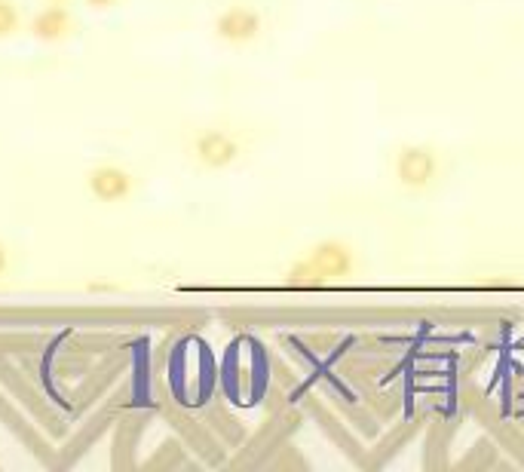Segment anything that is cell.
I'll list each match as a JSON object with an SVG mask.
<instances>
[{
	"instance_id": "30bf717a",
	"label": "cell",
	"mask_w": 524,
	"mask_h": 472,
	"mask_svg": "<svg viewBox=\"0 0 524 472\" xmlns=\"http://www.w3.org/2000/svg\"><path fill=\"white\" fill-rule=\"evenodd\" d=\"M114 4H117V0H86V7H92V10H108Z\"/></svg>"
},
{
	"instance_id": "9c48e42d",
	"label": "cell",
	"mask_w": 524,
	"mask_h": 472,
	"mask_svg": "<svg viewBox=\"0 0 524 472\" xmlns=\"http://www.w3.org/2000/svg\"><path fill=\"white\" fill-rule=\"evenodd\" d=\"M10 270V252H7V246L0 243V276H4Z\"/></svg>"
},
{
	"instance_id": "3957f363",
	"label": "cell",
	"mask_w": 524,
	"mask_h": 472,
	"mask_svg": "<svg viewBox=\"0 0 524 472\" xmlns=\"http://www.w3.org/2000/svg\"><path fill=\"white\" fill-rule=\"evenodd\" d=\"M86 187H89V194L99 200V203H123V200L132 197L135 178L123 166L105 163V166H95L89 172Z\"/></svg>"
},
{
	"instance_id": "ba28073f",
	"label": "cell",
	"mask_w": 524,
	"mask_h": 472,
	"mask_svg": "<svg viewBox=\"0 0 524 472\" xmlns=\"http://www.w3.org/2000/svg\"><path fill=\"white\" fill-rule=\"evenodd\" d=\"M289 282H292V286H319L322 276L316 273V267H313L310 258H307V261H301V264H295V267L289 270Z\"/></svg>"
},
{
	"instance_id": "277c9868",
	"label": "cell",
	"mask_w": 524,
	"mask_h": 472,
	"mask_svg": "<svg viewBox=\"0 0 524 472\" xmlns=\"http://www.w3.org/2000/svg\"><path fill=\"white\" fill-rule=\"evenodd\" d=\"M261 28H264L261 16L255 10H249V7H230V10H224L215 19V34L224 43H233V46L252 43L261 34Z\"/></svg>"
},
{
	"instance_id": "5b68a950",
	"label": "cell",
	"mask_w": 524,
	"mask_h": 472,
	"mask_svg": "<svg viewBox=\"0 0 524 472\" xmlns=\"http://www.w3.org/2000/svg\"><path fill=\"white\" fill-rule=\"evenodd\" d=\"M28 31H31V37L40 40V43H59V40L71 37V31H74V16H71V10L62 7V4L43 7L40 13H34Z\"/></svg>"
},
{
	"instance_id": "8992f818",
	"label": "cell",
	"mask_w": 524,
	"mask_h": 472,
	"mask_svg": "<svg viewBox=\"0 0 524 472\" xmlns=\"http://www.w3.org/2000/svg\"><path fill=\"white\" fill-rule=\"evenodd\" d=\"M310 264L316 267V273L322 279H344L353 273V252L338 243V240H328V243H319L313 252H310Z\"/></svg>"
},
{
	"instance_id": "8fae6325",
	"label": "cell",
	"mask_w": 524,
	"mask_h": 472,
	"mask_svg": "<svg viewBox=\"0 0 524 472\" xmlns=\"http://www.w3.org/2000/svg\"><path fill=\"white\" fill-rule=\"evenodd\" d=\"M50 4H65V0H50Z\"/></svg>"
},
{
	"instance_id": "7a4b0ae2",
	"label": "cell",
	"mask_w": 524,
	"mask_h": 472,
	"mask_svg": "<svg viewBox=\"0 0 524 472\" xmlns=\"http://www.w3.org/2000/svg\"><path fill=\"white\" fill-rule=\"evenodd\" d=\"M194 157L206 169H227V166H233L236 160H240V141H236L230 132L206 129L194 141Z\"/></svg>"
},
{
	"instance_id": "52a82bcc",
	"label": "cell",
	"mask_w": 524,
	"mask_h": 472,
	"mask_svg": "<svg viewBox=\"0 0 524 472\" xmlns=\"http://www.w3.org/2000/svg\"><path fill=\"white\" fill-rule=\"evenodd\" d=\"M22 31V16L16 0H0V40H7Z\"/></svg>"
},
{
	"instance_id": "6da1fadb",
	"label": "cell",
	"mask_w": 524,
	"mask_h": 472,
	"mask_svg": "<svg viewBox=\"0 0 524 472\" xmlns=\"http://www.w3.org/2000/svg\"><path fill=\"white\" fill-rule=\"evenodd\" d=\"M439 175V160L430 148L423 145H411V148H402L399 157H396V178L399 184L411 187V191H423V187H430Z\"/></svg>"
}]
</instances>
